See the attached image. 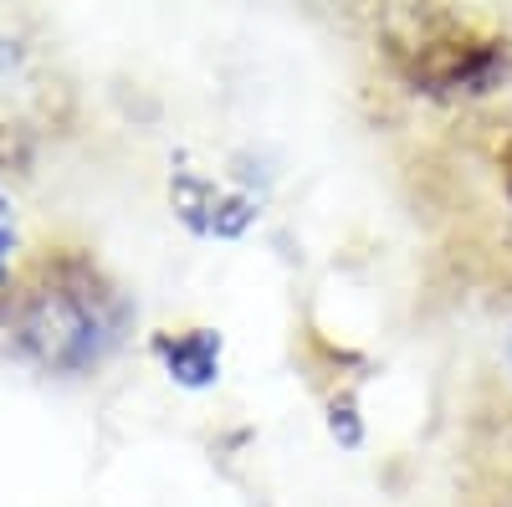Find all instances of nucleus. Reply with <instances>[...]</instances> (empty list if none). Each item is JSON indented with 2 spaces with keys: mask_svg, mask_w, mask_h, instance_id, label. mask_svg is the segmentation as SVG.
Wrapping results in <instances>:
<instances>
[{
  "mask_svg": "<svg viewBox=\"0 0 512 507\" xmlns=\"http://www.w3.org/2000/svg\"><path fill=\"white\" fill-rule=\"evenodd\" d=\"M169 200H175V210L200 236H241L251 226V216H256L251 195L216 190L205 175H195V169H180V175L169 180Z\"/></svg>",
  "mask_w": 512,
  "mask_h": 507,
  "instance_id": "obj_2",
  "label": "nucleus"
},
{
  "mask_svg": "<svg viewBox=\"0 0 512 507\" xmlns=\"http://www.w3.org/2000/svg\"><path fill=\"white\" fill-rule=\"evenodd\" d=\"M11 257H16V210H11L6 190H0V277L11 272Z\"/></svg>",
  "mask_w": 512,
  "mask_h": 507,
  "instance_id": "obj_4",
  "label": "nucleus"
},
{
  "mask_svg": "<svg viewBox=\"0 0 512 507\" xmlns=\"http://www.w3.org/2000/svg\"><path fill=\"white\" fill-rule=\"evenodd\" d=\"M0 318L26 364L47 374H82L118 349L128 328V298L88 257L57 251L6 292Z\"/></svg>",
  "mask_w": 512,
  "mask_h": 507,
  "instance_id": "obj_1",
  "label": "nucleus"
},
{
  "mask_svg": "<svg viewBox=\"0 0 512 507\" xmlns=\"http://www.w3.org/2000/svg\"><path fill=\"white\" fill-rule=\"evenodd\" d=\"M507 364H512V338H507Z\"/></svg>",
  "mask_w": 512,
  "mask_h": 507,
  "instance_id": "obj_6",
  "label": "nucleus"
},
{
  "mask_svg": "<svg viewBox=\"0 0 512 507\" xmlns=\"http://www.w3.org/2000/svg\"><path fill=\"white\" fill-rule=\"evenodd\" d=\"M154 354L169 369V379H180L185 390H205L221 374V338L210 328H185V333H159Z\"/></svg>",
  "mask_w": 512,
  "mask_h": 507,
  "instance_id": "obj_3",
  "label": "nucleus"
},
{
  "mask_svg": "<svg viewBox=\"0 0 512 507\" xmlns=\"http://www.w3.org/2000/svg\"><path fill=\"white\" fill-rule=\"evenodd\" d=\"M6 67H16V47H11L6 36H0V72H6Z\"/></svg>",
  "mask_w": 512,
  "mask_h": 507,
  "instance_id": "obj_5",
  "label": "nucleus"
}]
</instances>
